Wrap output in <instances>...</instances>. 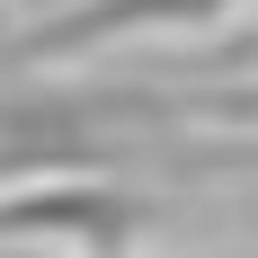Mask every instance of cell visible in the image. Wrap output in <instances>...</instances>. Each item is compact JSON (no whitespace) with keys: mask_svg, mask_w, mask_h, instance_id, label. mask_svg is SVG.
I'll return each mask as SVG.
<instances>
[{"mask_svg":"<svg viewBox=\"0 0 258 258\" xmlns=\"http://www.w3.org/2000/svg\"><path fill=\"white\" fill-rule=\"evenodd\" d=\"M258 0H72L27 36H0V72H36V62H89V53L143 45V36H214Z\"/></svg>","mask_w":258,"mask_h":258,"instance_id":"obj_1","label":"cell"},{"mask_svg":"<svg viewBox=\"0 0 258 258\" xmlns=\"http://www.w3.org/2000/svg\"><path fill=\"white\" fill-rule=\"evenodd\" d=\"M152 223L143 196L89 178V169H45V178L0 187V249H134V232Z\"/></svg>","mask_w":258,"mask_h":258,"instance_id":"obj_2","label":"cell"},{"mask_svg":"<svg viewBox=\"0 0 258 258\" xmlns=\"http://www.w3.org/2000/svg\"><path fill=\"white\" fill-rule=\"evenodd\" d=\"M178 116H205V125H249V134H258V80H232V89H196V98H178Z\"/></svg>","mask_w":258,"mask_h":258,"instance_id":"obj_3","label":"cell"},{"mask_svg":"<svg viewBox=\"0 0 258 258\" xmlns=\"http://www.w3.org/2000/svg\"><path fill=\"white\" fill-rule=\"evenodd\" d=\"M0 80H9V72H0Z\"/></svg>","mask_w":258,"mask_h":258,"instance_id":"obj_4","label":"cell"}]
</instances>
